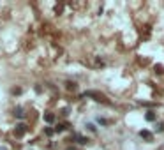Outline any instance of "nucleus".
Segmentation results:
<instances>
[{
    "label": "nucleus",
    "mask_w": 164,
    "mask_h": 150,
    "mask_svg": "<svg viewBox=\"0 0 164 150\" xmlns=\"http://www.w3.org/2000/svg\"><path fill=\"white\" fill-rule=\"evenodd\" d=\"M87 127L90 129V131H94V133H95V125H92V124H87Z\"/></svg>",
    "instance_id": "12"
},
{
    "label": "nucleus",
    "mask_w": 164,
    "mask_h": 150,
    "mask_svg": "<svg viewBox=\"0 0 164 150\" xmlns=\"http://www.w3.org/2000/svg\"><path fill=\"white\" fill-rule=\"evenodd\" d=\"M44 122L53 124V122H55V115H53V113H44Z\"/></svg>",
    "instance_id": "4"
},
{
    "label": "nucleus",
    "mask_w": 164,
    "mask_h": 150,
    "mask_svg": "<svg viewBox=\"0 0 164 150\" xmlns=\"http://www.w3.org/2000/svg\"><path fill=\"white\" fill-rule=\"evenodd\" d=\"M0 150H7V148H5V147H2V148H0Z\"/></svg>",
    "instance_id": "13"
},
{
    "label": "nucleus",
    "mask_w": 164,
    "mask_h": 150,
    "mask_svg": "<svg viewBox=\"0 0 164 150\" xmlns=\"http://www.w3.org/2000/svg\"><path fill=\"white\" fill-rule=\"evenodd\" d=\"M145 118L148 120V122H153V120H155V113H153V111H148V113L145 115Z\"/></svg>",
    "instance_id": "7"
},
{
    "label": "nucleus",
    "mask_w": 164,
    "mask_h": 150,
    "mask_svg": "<svg viewBox=\"0 0 164 150\" xmlns=\"http://www.w3.org/2000/svg\"><path fill=\"white\" fill-rule=\"evenodd\" d=\"M83 97H94L95 101H99V103H104V101H106L104 95L99 94V92H94V90H88V92H85V94H83Z\"/></svg>",
    "instance_id": "1"
},
{
    "label": "nucleus",
    "mask_w": 164,
    "mask_h": 150,
    "mask_svg": "<svg viewBox=\"0 0 164 150\" xmlns=\"http://www.w3.org/2000/svg\"><path fill=\"white\" fill-rule=\"evenodd\" d=\"M139 136H141L143 139H148V141H150V139L153 138V134H152L150 131H139Z\"/></svg>",
    "instance_id": "3"
},
{
    "label": "nucleus",
    "mask_w": 164,
    "mask_h": 150,
    "mask_svg": "<svg viewBox=\"0 0 164 150\" xmlns=\"http://www.w3.org/2000/svg\"><path fill=\"white\" fill-rule=\"evenodd\" d=\"M25 133H27V125H25V124H18L16 129H14V134H16L18 138H21Z\"/></svg>",
    "instance_id": "2"
},
{
    "label": "nucleus",
    "mask_w": 164,
    "mask_h": 150,
    "mask_svg": "<svg viewBox=\"0 0 164 150\" xmlns=\"http://www.w3.org/2000/svg\"><path fill=\"white\" fill-rule=\"evenodd\" d=\"M74 139H78V143H79V145H87V143H88V139H87L85 136H79V134H76V136H74Z\"/></svg>",
    "instance_id": "6"
},
{
    "label": "nucleus",
    "mask_w": 164,
    "mask_h": 150,
    "mask_svg": "<svg viewBox=\"0 0 164 150\" xmlns=\"http://www.w3.org/2000/svg\"><path fill=\"white\" fill-rule=\"evenodd\" d=\"M65 127H67V125H64V124H58V125L55 127V133H62V131H65Z\"/></svg>",
    "instance_id": "8"
},
{
    "label": "nucleus",
    "mask_w": 164,
    "mask_h": 150,
    "mask_svg": "<svg viewBox=\"0 0 164 150\" xmlns=\"http://www.w3.org/2000/svg\"><path fill=\"white\" fill-rule=\"evenodd\" d=\"M97 122H99V124H102V125H106V124H108V120H106V118H101V117H99V118H97Z\"/></svg>",
    "instance_id": "9"
},
{
    "label": "nucleus",
    "mask_w": 164,
    "mask_h": 150,
    "mask_svg": "<svg viewBox=\"0 0 164 150\" xmlns=\"http://www.w3.org/2000/svg\"><path fill=\"white\" fill-rule=\"evenodd\" d=\"M44 133H46L48 136H51V134H53L55 131H53V129H49V127H46V129H44Z\"/></svg>",
    "instance_id": "10"
},
{
    "label": "nucleus",
    "mask_w": 164,
    "mask_h": 150,
    "mask_svg": "<svg viewBox=\"0 0 164 150\" xmlns=\"http://www.w3.org/2000/svg\"><path fill=\"white\" fill-rule=\"evenodd\" d=\"M67 88H69V90H74V88H76V85H74V83H71V81H69V83H67Z\"/></svg>",
    "instance_id": "11"
},
{
    "label": "nucleus",
    "mask_w": 164,
    "mask_h": 150,
    "mask_svg": "<svg viewBox=\"0 0 164 150\" xmlns=\"http://www.w3.org/2000/svg\"><path fill=\"white\" fill-rule=\"evenodd\" d=\"M14 115H16L18 118H23V117H25V113H23V108H21V106L14 108Z\"/></svg>",
    "instance_id": "5"
}]
</instances>
